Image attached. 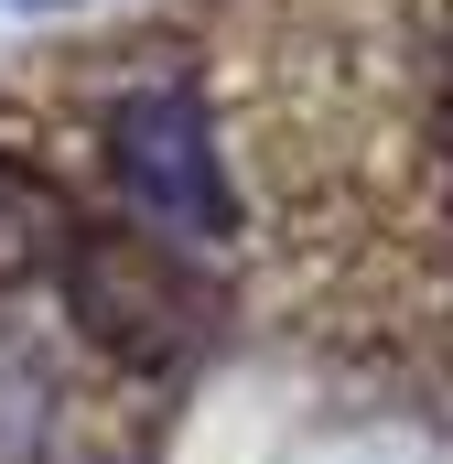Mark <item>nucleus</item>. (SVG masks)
Returning a JSON list of instances; mask_svg holds the SVG:
<instances>
[{
	"label": "nucleus",
	"mask_w": 453,
	"mask_h": 464,
	"mask_svg": "<svg viewBox=\"0 0 453 464\" xmlns=\"http://www.w3.org/2000/svg\"><path fill=\"white\" fill-rule=\"evenodd\" d=\"M109 173L119 195L162 227V248L184 237V248H217L226 237V173H217V140H206V109H195V87H173V76H151V87H130L109 109Z\"/></svg>",
	"instance_id": "obj_1"
},
{
	"label": "nucleus",
	"mask_w": 453,
	"mask_h": 464,
	"mask_svg": "<svg viewBox=\"0 0 453 464\" xmlns=\"http://www.w3.org/2000/svg\"><path fill=\"white\" fill-rule=\"evenodd\" d=\"M54 443V356L22 314H0V464H43Z\"/></svg>",
	"instance_id": "obj_2"
}]
</instances>
